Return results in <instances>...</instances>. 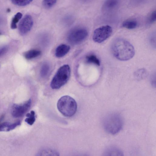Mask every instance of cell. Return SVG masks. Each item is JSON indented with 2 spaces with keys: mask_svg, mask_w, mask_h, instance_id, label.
Here are the masks:
<instances>
[{
  "mask_svg": "<svg viewBox=\"0 0 156 156\" xmlns=\"http://www.w3.org/2000/svg\"><path fill=\"white\" fill-rule=\"evenodd\" d=\"M112 53L118 59L125 61L132 58L135 51L132 45L127 40L122 38H117L112 42L111 45Z\"/></svg>",
  "mask_w": 156,
  "mask_h": 156,
  "instance_id": "1",
  "label": "cell"
},
{
  "mask_svg": "<svg viewBox=\"0 0 156 156\" xmlns=\"http://www.w3.org/2000/svg\"><path fill=\"white\" fill-rule=\"evenodd\" d=\"M87 30L82 27H77L73 29L68 36V40L71 43L75 44L81 42L88 35Z\"/></svg>",
  "mask_w": 156,
  "mask_h": 156,
  "instance_id": "6",
  "label": "cell"
},
{
  "mask_svg": "<svg viewBox=\"0 0 156 156\" xmlns=\"http://www.w3.org/2000/svg\"><path fill=\"white\" fill-rule=\"evenodd\" d=\"M112 32V28L109 25L101 26L96 29L94 31L93 40L95 42L101 43L109 37Z\"/></svg>",
  "mask_w": 156,
  "mask_h": 156,
  "instance_id": "5",
  "label": "cell"
},
{
  "mask_svg": "<svg viewBox=\"0 0 156 156\" xmlns=\"http://www.w3.org/2000/svg\"><path fill=\"white\" fill-rule=\"evenodd\" d=\"M70 69L68 65H64L57 70L52 78L50 86L53 89H58L64 85L70 77Z\"/></svg>",
  "mask_w": 156,
  "mask_h": 156,
  "instance_id": "4",
  "label": "cell"
},
{
  "mask_svg": "<svg viewBox=\"0 0 156 156\" xmlns=\"http://www.w3.org/2000/svg\"><path fill=\"white\" fill-rule=\"evenodd\" d=\"M8 50V48L6 46L0 48V57L5 55Z\"/></svg>",
  "mask_w": 156,
  "mask_h": 156,
  "instance_id": "22",
  "label": "cell"
},
{
  "mask_svg": "<svg viewBox=\"0 0 156 156\" xmlns=\"http://www.w3.org/2000/svg\"><path fill=\"white\" fill-rule=\"evenodd\" d=\"M57 0H43V5L46 9L52 7L56 3Z\"/></svg>",
  "mask_w": 156,
  "mask_h": 156,
  "instance_id": "21",
  "label": "cell"
},
{
  "mask_svg": "<svg viewBox=\"0 0 156 156\" xmlns=\"http://www.w3.org/2000/svg\"><path fill=\"white\" fill-rule=\"evenodd\" d=\"M57 106L59 111L66 117L72 116L77 110L76 101L68 95L61 97L58 101Z\"/></svg>",
  "mask_w": 156,
  "mask_h": 156,
  "instance_id": "3",
  "label": "cell"
},
{
  "mask_svg": "<svg viewBox=\"0 0 156 156\" xmlns=\"http://www.w3.org/2000/svg\"><path fill=\"white\" fill-rule=\"evenodd\" d=\"M70 46L65 44L59 45L56 48L55 55L58 58H61L64 56L69 51Z\"/></svg>",
  "mask_w": 156,
  "mask_h": 156,
  "instance_id": "12",
  "label": "cell"
},
{
  "mask_svg": "<svg viewBox=\"0 0 156 156\" xmlns=\"http://www.w3.org/2000/svg\"><path fill=\"white\" fill-rule=\"evenodd\" d=\"M104 155L106 156H122L123 153L118 147L114 146H111L106 148L104 153Z\"/></svg>",
  "mask_w": 156,
  "mask_h": 156,
  "instance_id": "11",
  "label": "cell"
},
{
  "mask_svg": "<svg viewBox=\"0 0 156 156\" xmlns=\"http://www.w3.org/2000/svg\"><path fill=\"white\" fill-rule=\"evenodd\" d=\"M156 20V11L154 10L152 12L148 15L147 19V23L151 24L154 23Z\"/></svg>",
  "mask_w": 156,
  "mask_h": 156,
  "instance_id": "20",
  "label": "cell"
},
{
  "mask_svg": "<svg viewBox=\"0 0 156 156\" xmlns=\"http://www.w3.org/2000/svg\"><path fill=\"white\" fill-rule=\"evenodd\" d=\"M26 116L27 118L25 120V122L30 125H33L35 120V112L32 110L30 113H27Z\"/></svg>",
  "mask_w": 156,
  "mask_h": 156,
  "instance_id": "16",
  "label": "cell"
},
{
  "mask_svg": "<svg viewBox=\"0 0 156 156\" xmlns=\"http://www.w3.org/2000/svg\"><path fill=\"white\" fill-rule=\"evenodd\" d=\"M87 62L89 63L94 64L97 66L100 65V62L99 59L94 55H90L86 57Z\"/></svg>",
  "mask_w": 156,
  "mask_h": 156,
  "instance_id": "17",
  "label": "cell"
},
{
  "mask_svg": "<svg viewBox=\"0 0 156 156\" xmlns=\"http://www.w3.org/2000/svg\"><path fill=\"white\" fill-rule=\"evenodd\" d=\"M145 0H133V3L135 4H141L143 2H144Z\"/></svg>",
  "mask_w": 156,
  "mask_h": 156,
  "instance_id": "23",
  "label": "cell"
},
{
  "mask_svg": "<svg viewBox=\"0 0 156 156\" xmlns=\"http://www.w3.org/2000/svg\"><path fill=\"white\" fill-rule=\"evenodd\" d=\"M41 53L38 50L32 49L29 50L24 53V56L27 59H30L39 56Z\"/></svg>",
  "mask_w": 156,
  "mask_h": 156,
  "instance_id": "14",
  "label": "cell"
},
{
  "mask_svg": "<svg viewBox=\"0 0 156 156\" xmlns=\"http://www.w3.org/2000/svg\"><path fill=\"white\" fill-rule=\"evenodd\" d=\"M137 21L134 19H129L124 21L122 26L124 28L128 29H133L135 28L137 26Z\"/></svg>",
  "mask_w": 156,
  "mask_h": 156,
  "instance_id": "13",
  "label": "cell"
},
{
  "mask_svg": "<svg viewBox=\"0 0 156 156\" xmlns=\"http://www.w3.org/2000/svg\"><path fill=\"white\" fill-rule=\"evenodd\" d=\"M22 14L20 12L17 13L12 18L11 24V28L12 29H15L17 27V23L22 17Z\"/></svg>",
  "mask_w": 156,
  "mask_h": 156,
  "instance_id": "15",
  "label": "cell"
},
{
  "mask_svg": "<svg viewBox=\"0 0 156 156\" xmlns=\"http://www.w3.org/2000/svg\"><path fill=\"white\" fill-rule=\"evenodd\" d=\"M102 125L105 130L111 134H115L122 129L123 121L122 116L117 112L108 114L104 118Z\"/></svg>",
  "mask_w": 156,
  "mask_h": 156,
  "instance_id": "2",
  "label": "cell"
},
{
  "mask_svg": "<svg viewBox=\"0 0 156 156\" xmlns=\"http://www.w3.org/2000/svg\"><path fill=\"white\" fill-rule=\"evenodd\" d=\"M49 66L48 64H44L41 67L40 71L41 76L43 77H46L49 72Z\"/></svg>",
  "mask_w": 156,
  "mask_h": 156,
  "instance_id": "19",
  "label": "cell"
},
{
  "mask_svg": "<svg viewBox=\"0 0 156 156\" xmlns=\"http://www.w3.org/2000/svg\"><path fill=\"white\" fill-rule=\"evenodd\" d=\"M14 5L19 6H24L30 4L33 0H10Z\"/></svg>",
  "mask_w": 156,
  "mask_h": 156,
  "instance_id": "18",
  "label": "cell"
},
{
  "mask_svg": "<svg viewBox=\"0 0 156 156\" xmlns=\"http://www.w3.org/2000/svg\"><path fill=\"white\" fill-rule=\"evenodd\" d=\"M21 124L20 120L13 123L7 122L0 123V131H9L15 129Z\"/></svg>",
  "mask_w": 156,
  "mask_h": 156,
  "instance_id": "10",
  "label": "cell"
},
{
  "mask_svg": "<svg viewBox=\"0 0 156 156\" xmlns=\"http://www.w3.org/2000/svg\"><path fill=\"white\" fill-rule=\"evenodd\" d=\"M10 11V9H7V12H9Z\"/></svg>",
  "mask_w": 156,
  "mask_h": 156,
  "instance_id": "24",
  "label": "cell"
},
{
  "mask_svg": "<svg viewBox=\"0 0 156 156\" xmlns=\"http://www.w3.org/2000/svg\"><path fill=\"white\" fill-rule=\"evenodd\" d=\"M33 21L31 16L29 15H26L20 21L18 26L20 34L22 35L28 32L31 29Z\"/></svg>",
  "mask_w": 156,
  "mask_h": 156,
  "instance_id": "8",
  "label": "cell"
},
{
  "mask_svg": "<svg viewBox=\"0 0 156 156\" xmlns=\"http://www.w3.org/2000/svg\"><path fill=\"white\" fill-rule=\"evenodd\" d=\"M1 34V33L0 32V34Z\"/></svg>",
  "mask_w": 156,
  "mask_h": 156,
  "instance_id": "25",
  "label": "cell"
},
{
  "mask_svg": "<svg viewBox=\"0 0 156 156\" xmlns=\"http://www.w3.org/2000/svg\"><path fill=\"white\" fill-rule=\"evenodd\" d=\"M31 103V100L29 99L22 104H14L11 110L12 116L15 118L22 116L29 109Z\"/></svg>",
  "mask_w": 156,
  "mask_h": 156,
  "instance_id": "7",
  "label": "cell"
},
{
  "mask_svg": "<svg viewBox=\"0 0 156 156\" xmlns=\"http://www.w3.org/2000/svg\"><path fill=\"white\" fill-rule=\"evenodd\" d=\"M119 3V0H106L102 5V11L105 12L111 11L116 9Z\"/></svg>",
  "mask_w": 156,
  "mask_h": 156,
  "instance_id": "9",
  "label": "cell"
}]
</instances>
